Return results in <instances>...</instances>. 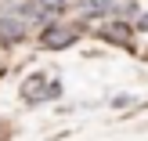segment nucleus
Here are the masks:
<instances>
[{
	"mask_svg": "<svg viewBox=\"0 0 148 141\" xmlns=\"http://www.w3.org/2000/svg\"><path fill=\"white\" fill-rule=\"evenodd\" d=\"M36 91L43 94V80H40V76H29V80H25V87H22V98L33 101V94H36Z\"/></svg>",
	"mask_w": 148,
	"mask_h": 141,
	"instance_id": "4",
	"label": "nucleus"
},
{
	"mask_svg": "<svg viewBox=\"0 0 148 141\" xmlns=\"http://www.w3.org/2000/svg\"><path fill=\"white\" fill-rule=\"evenodd\" d=\"M40 4H58V0H40Z\"/></svg>",
	"mask_w": 148,
	"mask_h": 141,
	"instance_id": "7",
	"label": "nucleus"
},
{
	"mask_svg": "<svg viewBox=\"0 0 148 141\" xmlns=\"http://www.w3.org/2000/svg\"><path fill=\"white\" fill-rule=\"evenodd\" d=\"M141 29H148V14H145V18H141Z\"/></svg>",
	"mask_w": 148,
	"mask_h": 141,
	"instance_id": "6",
	"label": "nucleus"
},
{
	"mask_svg": "<svg viewBox=\"0 0 148 141\" xmlns=\"http://www.w3.org/2000/svg\"><path fill=\"white\" fill-rule=\"evenodd\" d=\"M105 36H108V40H116V43H127L130 29H127V25H108V29H105Z\"/></svg>",
	"mask_w": 148,
	"mask_h": 141,
	"instance_id": "5",
	"label": "nucleus"
},
{
	"mask_svg": "<svg viewBox=\"0 0 148 141\" xmlns=\"http://www.w3.org/2000/svg\"><path fill=\"white\" fill-rule=\"evenodd\" d=\"M22 36H25V25H22L18 18H0V43H18Z\"/></svg>",
	"mask_w": 148,
	"mask_h": 141,
	"instance_id": "1",
	"label": "nucleus"
},
{
	"mask_svg": "<svg viewBox=\"0 0 148 141\" xmlns=\"http://www.w3.org/2000/svg\"><path fill=\"white\" fill-rule=\"evenodd\" d=\"M116 0H79V7H83L87 14H101V11H108Z\"/></svg>",
	"mask_w": 148,
	"mask_h": 141,
	"instance_id": "3",
	"label": "nucleus"
},
{
	"mask_svg": "<svg viewBox=\"0 0 148 141\" xmlns=\"http://www.w3.org/2000/svg\"><path fill=\"white\" fill-rule=\"evenodd\" d=\"M43 43L47 47H65V43H72V33L69 29H47L43 33Z\"/></svg>",
	"mask_w": 148,
	"mask_h": 141,
	"instance_id": "2",
	"label": "nucleus"
}]
</instances>
